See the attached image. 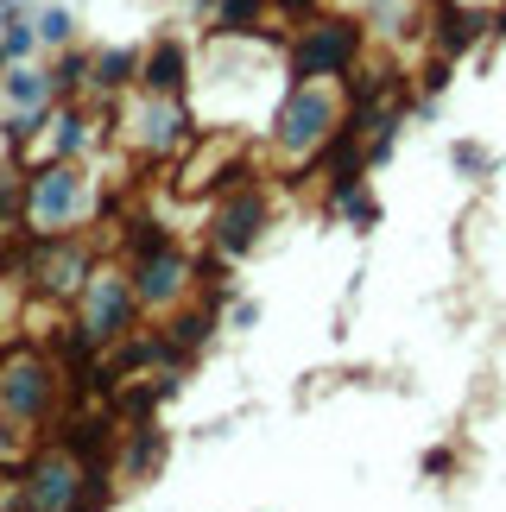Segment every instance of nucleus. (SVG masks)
I'll use <instances>...</instances> for the list:
<instances>
[{
    "instance_id": "nucleus-1",
    "label": "nucleus",
    "mask_w": 506,
    "mask_h": 512,
    "mask_svg": "<svg viewBox=\"0 0 506 512\" xmlns=\"http://www.w3.org/2000/svg\"><path fill=\"white\" fill-rule=\"evenodd\" d=\"M57 405H64V373L45 348H7L0 354V418L19 437L51 443L57 437Z\"/></svg>"
},
{
    "instance_id": "nucleus-2",
    "label": "nucleus",
    "mask_w": 506,
    "mask_h": 512,
    "mask_svg": "<svg viewBox=\"0 0 506 512\" xmlns=\"http://www.w3.org/2000/svg\"><path fill=\"white\" fill-rule=\"evenodd\" d=\"M89 215H95V177L83 171V159H45L26 171V209H19V222L32 228V241H45V234H83Z\"/></svg>"
},
{
    "instance_id": "nucleus-3",
    "label": "nucleus",
    "mask_w": 506,
    "mask_h": 512,
    "mask_svg": "<svg viewBox=\"0 0 506 512\" xmlns=\"http://www.w3.org/2000/svg\"><path fill=\"white\" fill-rule=\"evenodd\" d=\"M367 57V19L355 13H317L291 32L285 45V76L291 83H342Z\"/></svg>"
},
{
    "instance_id": "nucleus-4",
    "label": "nucleus",
    "mask_w": 506,
    "mask_h": 512,
    "mask_svg": "<svg viewBox=\"0 0 506 512\" xmlns=\"http://www.w3.org/2000/svg\"><path fill=\"white\" fill-rule=\"evenodd\" d=\"M342 114H348L342 83H291L285 102L272 108V127H266L272 133V152L291 159V165H310V152L342 127Z\"/></svg>"
},
{
    "instance_id": "nucleus-5",
    "label": "nucleus",
    "mask_w": 506,
    "mask_h": 512,
    "mask_svg": "<svg viewBox=\"0 0 506 512\" xmlns=\"http://www.w3.org/2000/svg\"><path fill=\"white\" fill-rule=\"evenodd\" d=\"M140 298H133V279H127V260H95L83 298H76V329L95 342V348H114L121 336H133L140 329Z\"/></svg>"
},
{
    "instance_id": "nucleus-6",
    "label": "nucleus",
    "mask_w": 506,
    "mask_h": 512,
    "mask_svg": "<svg viewBox=\"0 0 506 512\" xmlns=\"http://www.w3.org/2000/svg\"><path fill=\"white\" fill-rule=\"evenodd\" d=\"M114 114L127 121V140L140 159H178V152L197 140V121H190L184 95H146V89H127L114 95Z\"/></svg>"
},
{
    "instance_id": "nucleus-7",
    "label": "nucleus",
    "mask_w": 506,
    "mask_h": 512,
    "mask_svg": "<svg viewBox=\"0 0 506 512\" xmlns=\"http://www.w3.org/2000/svg\"><path fill=\"white\" fill-rule=\"evenodd\" d=\"M7 506H32V512H83V462L64 443H38L19 475L7 481Z\"/></svg>"
},
{
    "instance_id": "nucleus-8",
    "label": "nucleus",
    "mask_w": 506,
    "mask_h": 512,
    "mask_svg": "<svg viewBox=\"0 0 506 512\" xmlns=\"http://www.w3.org/2000/svg\"><path fill=\"white\" fill-rule=\"evenodd\" d=\"M272 228V196L260 190V177H247V184H228L216 190V209H209V253H222V260H241L266 241Z\"/></svg>"
},
{
    "instance_id": "nucleus-9",
    "label": "nucleus",
    "mask_w": 506,
    "mask_h": 512,
    "mask_svg": "<svg viewBox=\"0 0 506 512\" xmlns=\"http://www.w3.org/2000/svg\"><path fill=\"white\" fill-rule=\"evenodd\" d=\"M127 279H133V298H140L146 317H165V310L197 298V260H190L178 241L146 253V260H127Z\"/></svg>"
},
{
    "instance_id": "nucleus-10",
    "label": "nucleus",
    "mask_w": 506,
    "mask_h": 512,
    "mask_svg": "<svg viewBox=\"0 0 506 512\" xmlns=\"http://www.w3.org/2000/svg\"><path fill=\"white\" fill-rule=\"evenodd\" d=\"M51 76L45 64H7L0 70V133H7V146H26L38 127H45L51 114Z\"/></svg>"
},
{
    "instance_id": "nucleus-11",
    "label": "nucleus",
    "mask_w": 506,
    "mask_h": 512,
    "mask_svg": "<svg viewBox=\"0 0 506 512\" xmlns=\"http://www.w3.org/2000/svg\"><path fill=\"white\" fill-rule=\"evenodd\" d=\"M26 272H32V285H38L45 304H76L83 285H89V272H95V253L76 241V234H45V241L32 247Z\"/></svg>"
},
{
    "instance_id": "nucleus-12",
    "label": "nucleus",
    "mask_w": 506,
    "mask_h": 512,
    "mask_svg": "<svg viewBox=\"0 0 506 512\" xmlns=\"http://www.w3.org/2000/svg\"><path fill=\"white\" fill-rule=\"evenodd\" d=\"M171 456V437L159 430V418H140V424H121V443H114V475L146 487L159 475V462Z\"/></svg>"
},
{
    "instance_id": "nucleus-13",
    "label": "nucleus",
    "mask_w": 506,
    "mask_h": 512,
    "mask_svg": "<svg viewBox=\"0 0 506 512\" xmlns=\"http://www.w3.org/2000/svg\"><path fill=\"white\" fill-rule=\"evenodd\" d=\"M140 89L146 95H190V45L178 32H159L140 51Z\"/></svg>"
},
{
    "instance_id": "nucleus-14",
    "label": "nucleus",
    "mask_w": 506,
    "mask_h": 512,
    "mask_svg": "<svg viewBox=\"0 0 506 512\" xmlns=\"http://www.w3.org/2000/svg\"><path fill=\"white\" fill-rule=\"evenodd\" d=\"M51 443H64L76 462H95V456H114V443H121V424H114V411L102 405V411H64L57 418V437Z\"/></svg>"
},
{
    "instance_id": "nucleus-15",
    "label": "nucleus",
    "mask_w": 506,
    "mask_h": 512,
    "mask_svg": "<svg viewBox=\"0 0 506 512\" xmlns=\"http://www.w3.org/2000/svg\"><path fill=\"white\" fill-rule=\"evenodd\" d=\"M488 26H494V19L481 7H456V0H437V7H431V45L450 57V64L462 51H475L481 38H488Z\"/></svg>"
},
{
    "instance_id": "nucleus-16",
    "label": "nucleus",
    "mask_w": 506,
    "mask_h": 512,
    "mask_svg": "<svg viewBox=\"0 0 506 512\" xmlns=\"http://www.w3.org/2000/svg\"><path fill=\"white\" fill-rule=\"evenodd\" d=\"M38 133H45V159H83L95 146V114L83 102H51Z\"/></svg>"
},
{
    "instance_id": "nucleus-17",
    "label": "nucleus",
    "mask_w": 506,
    "mask_h": 512,
    "mask_svg": "<svg viewBox=\"0 0 506 512\" xmlns=\"http://www.w3.org/2000/svg\"><path fill=\"white\" fill-rule=\"evenodd\" d=\"M140 89V45H108L89 57V95L95 102H114V95Z\"/></svg>"
},
{
    "instance_id": "nucleus-18",
    "label": "nucleus",
    "mask_w": 506,
    "mask_h": 512,
    "mask_svg": "<svg viewBox=\"0 0 506 512\" xmlns=\"http://www.w3.org/2000/svg\"><path fill=\"white\" fill-rule=\"evenodd\" d=\"M272 0H209V38H260Z\"/></svg>"
},
{
    "instance_id": "nucleus-19",
    "label": "nucleus",
    "mask_w": 506,
    "mask_h": 512,
    "mask_svg": "<svg viewBox=\"0 0 506 512\" xmlns=\"http://www.w3.org/2000/svg\"><path fill=\"white\" fill-rule=\"evenodd\" d=\"M165 336L178 342L184 354H203L209 342H216V310H209V304H197V298H190V304H178V310H165Z\"/></svg>"
},
{
    "instance_id": "nucleus-20",
    "label": "nucleus",
    "mask_w": 506,
    "mask_h": 512,
    "mask_svg": "<svg viewBox=\"0 0 506 512\" xmlns=\"http://www.w3.org/2000/svg\"><path fill=\"white\" fill-rule=\"evenodd\" d=\"M89 57H95V51H83V45H64V51H57L51 64H45V76H51V95H57V102H83V95H89Z\"/></svg>"
},
{
    "instance_id": "nucleus-21",
    "label": "nucleus",
    "mask_w": 506,
    "mask_h": 512,
    "mask_svg": "<svg viewBox=\"0 0 506 512\" xmlns=\"http://www.w3.org/2000/svg\"><path fill=\"white\" fill-rule=\"evenodd\" d=\"M0 51H7V64H32V57L45 51V45H38V26L19 13V0L0 13Z\"/></svg>"
},
{
    "instance_id": "nucleus-22",
    "label": "nucleus",
    "mask_w": 506,
    "mask_h": 512,
    "mask_svg": "<svg viewBox=\"0 0 506 512\" xmlns=\"http://www.w3.org/2000/svg\"><path fill=\"white\" fill-rule=\"evenodd\" d=\"M32 26H38V45H45V51H64V45H76V13L64 7V0L38 7V13H32Z\"/></svg>"
},
{
    "instance_id": "nucleus-23",
    "label": "nucleus",
    "mask_w": 506,
    "mask_h": 512,
    "mask_svg": "<svg viewBox=\"0 0 506 512\" xmlns=\"http://www.w3.org/2000/svg\"><path fill=\"white\" fill-rule=\"evenodd\" d=\"M336 215H342L348 228H374L380 222V203H374V190H367V184H348L336 196Z\"/></svg>"
},
{
    "instance_id": "nucleus-24",
    "label": "nucleus",
    "mask_w": 506,
    "mask_h": 512,
    "mask_svg": "<svg viewBox=\"0 0 506 512\" xmlns=\"http://www.w3.org/2000/svg\"><path fill=\"white\" fill-rule=\"evenodd\" d=\"M159 247H171V228H159V222H133L127 228V260H146V253H159Z\"/></svg>"
},
{
    "instance_id": "nucleus-25",
    "label": "nucleus",
    "mask_w": 506,
    "mask_h": 512,
    "mask_svg": "<svg viewBox=\"0 0 506 512\" xmlns=\"http://www.w3.org/2000/svg\"><path fill=\"white\" fill-rule=\"evenodd\" d=\"M19 209H26V171L13 165V171H0V228H7Z\"/></svg>"
},
{
    "instance_id": "nucleus-26",
    "label": "nucleus",
    "mask_w": 506,
    "mask_h": 512,
    "mask_svg": "<svg viewBox=\"0 0 506 512\" xmlns=\"http://www.w3.org/2000/svg\"><path fill=\"white\" fill-rule=\"evenodd\" d=\"M317 13H323V0H272V19H285V26H304Z\"/></svg>"
},
{
    "instance_id": "nucleus-27",
    "label": "nucleus",
    "mask_w": 506,
    "mask_h": 512,
    "mask_svg": "<svg viewBox=\"0 0 506 512\" xmlns=\"http://www.w3.org/2000/svg\"><path fill=\"white\" fill-rule=\"evenodd\" d=\"M450 159H456V171H488V165H494L488 152H481V146H469V140H456V146H450Z\"/></svg>"
},
{
    "instance_id": "nucleus-28",
    "label": "nucleus",
    "mask_w": 506,
    "mask_h": 512,
    "mask_svg": "<svg viewBox=\"0 0 506 512\" xmlns=\"http://www.w3.org/2000/svg\"><path fill=\"white\" fill-rule=\"evenodd\" d=\"M424 475H431V481L456 475V456H450V449H431V456H424Z\"/></svg>"
},
{
    "instance_id": "nucleus-29",
    "label": "nucleus",
    "mask_w": 506,
    "mask_h": 512,
    "mask_svg": "<svg viewBox=\"0 0 506 512\" xmlns=\"http://www.w3.org/2000/svg\"><path fill=\"white\" fill-rule=\"evenodd\" d=\"M228 323H235V329H253V323H260V304H253V298H241V304H235V317H228Z\"/></svg>"
},
{
    "instance_id": "nucleus-30",
    "label": "nucleus",
    "mask_w": 506,
    "mask_h": 512,
    "mask_svg": "<svg viewBox=\"0 0 506 512\" xmlns=\"http://www.w3.org/2000/svg\"><path fill=\"white\" fill-rule=\"evenodd\" d=\"M7 481H13V475H7V468H0V506H7Z\"/></svg>"
},
{
    "instance_id": "nucleus-31",
    "label": "nucleus",
    "mask_w": 506,
    "mask_h": 512,
    "mask_svg": "<svg viewBox=\"0 0 506 512\" xmlns=\"http://www.w3.org/2000/svg\"><path fill=\"white\" fill-rule=\"evenodd\" d=\"M7 7H13V0H0V13H7Z\"/></svg>"
},
{
    "instance_id": "nucleus-32",
    "label": "nucleus",
    "mask_w": 506,
    "mask_h": 512,
    "mask_svg": "<svg viewBox=\"0 0 506 512\" xmlns=\"http://www.w3.org/2000/svg\"><path fill=\"white\" fill-rule=\"evenodd\" d=\"M197 7H209V0H197Z\"/></svg>"
}]
</instances>
